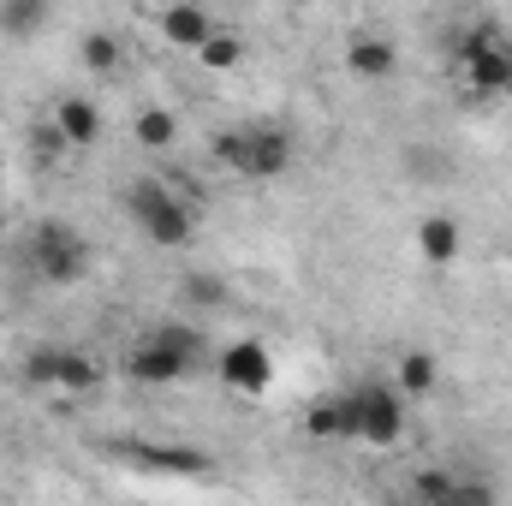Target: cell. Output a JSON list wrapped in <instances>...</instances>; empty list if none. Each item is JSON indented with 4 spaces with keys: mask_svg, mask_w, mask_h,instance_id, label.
Returning <instances> with one entry per match:
<instances>
[{
    "mask_svg": "<svg viewBox=\"0 0 512 506\" xmlns=\"http://www.w3.org/2000/svg\"><path fill=\"white\" fill-rule=\"evenodd\" d=\"M459 251H465V227H459V215L435 209V215L417 221V256H423L429 268H453Z\"/></svg>",
    "mask_w": 512,
    "mask_h": 506,
    "instance_id": "obj_10",
    "label": "cell"
},
{
    "mask_svg": "<svg viewBox=\"0 0 512 506\" xmlns=\"http://www.w3.org/2000/svg\"><path fill=\"white\" fill-rule=\"evenodd\" d=\"M292 155H298L292 131L274 120H251V126H233L215 137V161L239 179H280L292 167Z\"/></svg>",
    "mask_w": 512,
    "mask_h": 506,
    "instance_id": "obj_3",
    "label": "cell"
},
{
    "mask_svg": "<svg viewBox=\"0 0 512 506\" xmlns=\"http://www.w3.org/2000/svg\"><path fill=\"white\" fill-rule=\"evenodd\" d=\"M48 12H54V0H0V36H12V42L42 36Z\"/></svg>",
    "mask_w": 512,
    "mask_h": 506,
    "instance_id": "obj_16",
    "label": "cell"
},
{
    "mask_svg": "<svg viewBox=\"0 0 512 506\" xmlns=\"http://www.w3.org/2000/svg\"><path fill=\"white\" fill-rule=\"evenodd\" d=\"M24 381L30 387H48V393H90V387H102V364L90 358V352H78V346H36L30 358H24Z\"/></svg>",
    "mask_w": 512,
    "mask_h": 506,
    "instance_id": "obj_6",
    "label": "cell"
},
{
    "mask_svg": "<svg viewBox=\"0 0 512 506\" xmlns=\"http://www.w3.org/2000/svg\"><path fill=\"white\" fill-rule=\"evenodd\" d=\"M489 48H501V30H495V24H477V30L459 42V60H477V54H489Z\"/></svg>",
    "mask_w": 512,
    "mask_h": 506,
    "instance_id": "obj_21",
    "label": "cell"
},
{
    "mask_svg": "<svg viewBox=\"0 0 512 506\" xmlns=\"http://www.w3.org/2000/svg\"><path fill=\"white\" fill-rule=\"evenodd\" d=\"M155 30H161V42H167V48H191V54H197V42L215 30V18H209V6H203V0H167V6H161V18H155Z\"/></svg>",
    "mask_w": 512,
    "mask_h": 506,
    "instance_id": "obj_9",
    "label": "cell"
},
{
    "mask_svg": "<svg viewBox=\"0 0 512 506\" xmlns=\"http://www.w3.org/2000/svg\"><path fill=\"white\" fill-rule=\"evenodd\" d=\"M0 203H6V155H0Z\"/></svg>",
    "mask_w": 512,
    "mask_h": 506,
    "instance_id": "obj_22",
    "label": "cell"
},
{
    "mask_svg": "<svg viewBox=\"0 0 512 506\" xmlns=\"http://www.w3.org/2000/svg\"><path fill=\"white\" fill-rule=\"evenodd\" d=\"M126 215L137 221V233H143L149 245H161V251H185V245L197 239V209H191L161 173L131 179L126 185Z\"/></svg>",
    "mask_w": 512,
    "mask_h": 506,
    "instance_id": "obj_2",
    "label": "cell"
},
{
    "mask_svg": "<svg viewBox=\"0 0 512 506\" xmlns=\"http://www.w3.org/2000/svg\"><path fill=\"white\" fill-rule=\"evenodd\" d=\"M346 399H352V441L358 447L387 453L405 441V393L393 381H358Z\"/></svg>",
    "mask_w": 512,
    "mask_h": 506,
    "instance_id": "obj_4",
    "label": "cell"
},
{
    "mask_svg": "<svg viewBox=\"0 0 512 506\" xmlns=\"http://www.w3.org/2000/svg\"><path fill=\"white\" fill-rule=\"evenodd\" d=\"M48 120L60 126L66 149H90V143H102V108H96L90 96H78V90H72V96H60Z\"/></svg>",
    "mask_w": 512,
    "mask_h": 506,
    "instance_id": "obj_11",
    "label": "cell"
},
{
    "mask_svg": "<svg viewBox=\"0 0 512 506\" xmlns=\"http://www.w3.org/2000/svg\"><path fill=\"white\" fill-rule=\"evenodd\" d=\"M346 72H352L358 84H387V78L399 72V42L382 36V30H352V42H346Z\"/></svg>",
    "mask_w": 512,
    "mask_h": 506,
    "instance_id": "obj_8",
    "label": "cell"
},
{
    "mask_svg": "<svg viewBox=\"0 0 512 506\" xmlns=\"http://www.w3.org/2000/svg\"><path fill=\"white\" fill-rule=\"evenodd\" d=\"M465 90L471 96H501L512 90V48H489V54H477V60H465Z\"/></svg>",
    "mask_w": 512,
    "mask_h": 506,
    "instance_id": "obj_14",
    "label": "cell"
},
{
    "mask_svg": "<svg viewBox=\"0 0 512 506\" xmlns=\"http://www.w3.org/2000/svg\"><path fill=\"white\" fill-rule=\"evenodd\" d=\"M304 441H352V399L322 393L304 405Z\"/></svg>",
    "mask_w": 512,
    "mask_h": 506,
    "instance_id": "obj_12",
    "label": "cell"
},
{
    "mask_svg": "<svg viewBox=\"0 0 512 506\" xmlns=\"http://www.w3.org/2000/svg\"><path fill=\"white\" fill-rule=\"evenodd\" d=\"M239 60H245V42H239L233 30H221V24L197 42V66H203V72H233Z\"/></svg>",
    "mask_w": 512,
    "mask_h": 506,
    "instance_id": "obj_18",
    "label": "cell"
},
{
    "mask_svg": "<svg viewBox=\"0 0 512 506\" xmlns=\"http://www.w3.org/2000/svg\"><path fill=\"white\" fill-rule=\"evenodd\" d=\"M131 137H137V149L161 155V149L179 143V114H167V108H143V114L131 120Z\"/></svg>",
    "mask_w": 512,
    "mask_h": 506,
    "instance_id": "obj_17",
    "label": "cell"
},
{
    "mask_svg": "<svg viewBox=\"0 0 512 506\" xmlns=\"http://www.w3.org/2000/svg\"><path fill=\"white\" fill-rule=\"evenodd\" d=\"M24 256H30V274L42 286H78L90 274V239L78 227H66V221H42L30 233Z\"/></svg>",
    "mask_w": 512,
    "mask_h": 506,
    "instance_id": "obj_5",
    "label": "cell"
},
{
    "mask_svg": "<svg viewBox=\"0 0 512 506\" xmlns=\"http://www.w3.org/2000/svg\"><path fill=\"white\" fill-rule=\"evenodd\" d=\"M215 376H221L227 393L256 399V393H268V387H274V352H268L262 340H233V346L215 358Z\"/></svg>",
    "mask_w": 512,
    "mask_h": 506,
    "instance_id": "obj_7",
    "label": "cell"
},
{
    "mask_svg": "<svg viewBox=\"0 0 512 506\" xmlns=\"http://www.w3.org/2000/svg\"><path fill=\"white\" fill-rule=\"evenodd\" d=\"M203 364H209V340H203L191 322H161V328H149L126 358H120V370H126L137 387H173V381H185L191 370H203Z\"/></svg>",
    "mask_w": 512,
    "mask_h": 506,
    "instance_id": "obj_1",
    "label": "cell"
},
{
    "mask_svg": "<svg viewBox=\"0 0 512 506\" xmlns=\"http://www.w3.org/2000/svg\"><path fill=\"white\" fill-rule=\"evenodd\" d=\"M221 298H227V286H221L215 274H185V304L209 310V304H221Z\"/></svg>",
    "mask_w": 512,
    "mask_h": 506,
    "instance_id": "obj_20",
    "label": "cell"
},
{
    "mask_svg": "<svg viewBox=\"0 0 512 506\" xmlns=\"http://www.w3.org/2000/svg\"><path fill=\"white\" fill-rule=\"evenodd\" d=\"M393 387L405 393V399H423V393H435L441 387V364H435V352H399V370H393Z\"/></svg>",
    "mask_w": 512,
    "mask_h": 506,
    "instance_id": "obj_15",
    "label": "cell"
},
{
    "mask_svg": "<svg viewBox=\"0 0 512 506\" xmlns=\"http://www.w3.org/2000/svg\"><path fill=\"white\" fill-rule=\"evenodd\" d=\"M78 66H84L90 78H120V72H126V42H120L114 30H84Z\"/></svg>",
    "mask_w": 512,
    "mask_h": 506,
    "instance_id": "obj_13",
    "label": "cell"
},
{
    "mask_svg": "<svg viewBox=\"0 0 512 506\" xmlns=\"http://www.w3.org/2000/svg\"><path fill=\"white\" fill-rule=\"evenodd\" d=\"M405 495L423 501V506H459V477L441 471V465H429V471H417V477L405 483Z\"/></svg>",
    "mask_w": 512,
    "mask_h": 506,
    "instance_id": "obj_19",
    "label": "cell"
}]
</instances>
